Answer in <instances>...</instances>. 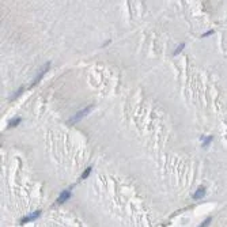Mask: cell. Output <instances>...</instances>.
Instances as JSON below:
<instances>
[{
	"instance_id": "5",
	"label": "cell",
	"mask_w": 227,
	"mask_h": 227,
	"mask_svg": "<svg viewBox=\"0 0 227 227\" xmlns=\"http://www.w3.org/2000/svg\"><path fill=\"white\" fill-rule=\"evenodd\" d=\"M204 194H205V186H200L196 192H194L193 199H194V200H199V199H203V197H204Z\"/></svg>"
},
{
	"instance_id": "7",
	"label": "cell",
	"mask_w": 227,
	"mask_h": 227,
	"mask_svg": "<svg viewBox=\"0 0 227 227\" xmlns=\"http://www.w3.org/2000/svg\"><path fill=\"white\" fill-rule=\"evenodd\" d=\"M211 220H212V218H208V219H205V220L203 222V223H201V224L199 226V227H208V226H209V223H211Z\"/></svg>"
},
{
	"instance_id": "10",
	"label": "cell",
	"mask_w": 227,
	"mask_h": 227,
	"mask_svg": "<svg viewBox=\"0 0 227 227\" xmlns=\"http://www.w3.org/2000/svg\"><path fill=\"white\" fill-rule=\"evenodd\" d=\"M212 139H214L212 136H209V138L204 139V142H203V147H207V146H208V144H209L211 142H212Z\"/></svg>"
},
{
	"instance_id": "8",
	"label": "cell",
	"mask_w": 227,
	"mask_h": 227,
	"mask_svg": "<svg viewBox=\"0 0 227 227\" xmlns=\"http://www.w3.org/2000/svg\"><path fill=\"white\" fill-rule=\"evenodd\" d=\"M19 123H21V117H17V118H15V120H12V121H11L8 127H15V125H18Z\"/></svg>"
},
{
	"instance_id": "3",
	"label": "cell",
	"mask_w": 227,
	"mask_h": 227,
	"mask_svg": "<svg viewBox=\"0 0 227 227\" xmlns=\"http://www.w3.org/2000/svg\"><path fill=\"white\" fill-rule=\"evenodd\" d=\"M69 197H71V190H63L60 193V196H58V199H57V204H63V203H65Z\"/></svg>"
},
{
	"instance_id": "4",
	"label": "cell",
	"mask_w": 227,
	"mask_h": 227,
	"mask_svg": "<svg viewBox=\"0 0 227 227\" xmlns=\"http://www.w3.org/2000/svg\"><path fill=\"white\" fill-rule=\"evenodd\" d=\"M40 215H41V211H37V212H33V214L27 215V216H25L22 219V223H27V222H31V220H36Z\"/></svg>"
},
{
	"instance_id": "2",
	"label": "cell",
	"mask_w": 227,
	"mask_h": 227,
	"mask_svg": "<svg viewBox=\"0 0 227 227\" xmlns=\"http://www.w3.org/2000/svg\"><path fill=\"white\" fill-rule=\"evenodd\" d=\"M49 65H50V63H46V64L44 65V67H42V69L40 71V73H38V76L36 78V79H34V82H33V83H31V87H33L34 84H37L38 82H40V80L42 79V76L45 75V72H46V71H48V69H49Z\"/></svg>"
},
{
	"instance_id": "6",
	"label": "cell",
	"mask_w": 227,
	"mask_h": 227,
	"mask_svg": "<svg viewBox=\"0 0 227 227\" xmlns=\"http://www.w3.org/2000/svg\"><path fill=\"white\" fill-rule=\"evenodd\" d=\"M91 170H93V167L90 166V167H87L84 171H83V174H82V179H84V178H87L88 175H90V173H91Z\"/></svg>"
},
{
	"instance_id": "9",
	"label": "cell",
	"mask_w": 227,
	"mask_h": 227,
	"mask_svg": "<svg viewBox=\"0 0 227 227\" xmlns=\"http://www.w3.org/2000/svg\"><path fill=\"white\" fill-rule=\"evenodd\" d=\"M184 46H185V44H181V45H178V48H177V49H175L174 52H173V54H174V56H177V54H178L179 52H181V50L184 49Z\"/></svg>"
},
{
	"instance_id": "1",
	"label": "cell",
	"mask_w": 227,
	"mask_h": 227,
	"mask_svg": "<svg viewBox=\"0 0 227 227\" xmlns=\"http://www.w3.org/2000/svg\"><path fill=\"white\" fill-rule=\"evenodd\" d=\"M91 109H93V106H87V108H84L83 110L78 112L76 114L73 116L71 120H69V123H71V124H75V123H78V121H79V120H82V118H83V117H86V116H87L88 113L91 112Z\"/></svg>"
},
{
	"instance_id": "11",
	"label": "cell",
	"mask_w": 227,
	"mask_h": 227,
	"mask_svg": "<svg viewBox=\"0 0 227 227\" xmlns=\"http://www.w3.org/2000/svg\"><path fill=\"white\" fill-rule=\"evenodd\" d=\"M212 33H214V30H209V31H207V33H204V34H203V37H208L209 34H212Z\"/></svg>"
}]
</instances>
